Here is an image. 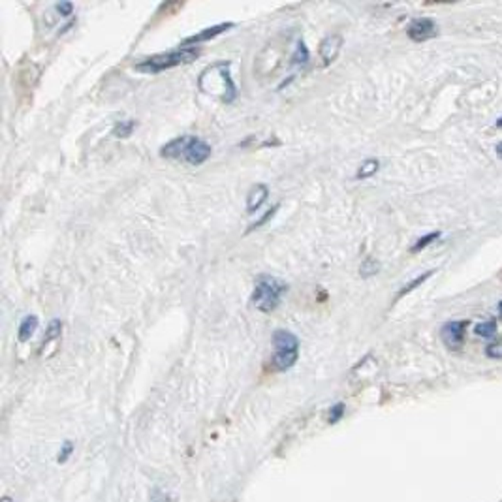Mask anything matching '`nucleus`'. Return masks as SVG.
I'll return each instance as SVG.
<instances>
[{"mask_svg": "<svg viewBox=\"0 0 502 502\" xmlns=\"http://www.w3.org/2000/svg\"><path fill=\"white\" fill-rule=\"evenodd\" d=\"M343 44H345V40H343L340 34H329V36H326V38L322 40L318 47L322 64L324 66L333 64V62L337 60V57L340 55V51H343Z\"/></svg>", "mask_w": 502, "mask_h": 502, "instance_id": "0eeeda50", "label": "nucleus"}, {"mask_svg": "<svg viewBox=\"0 0 502 502\" xmlns=\"http://www.w3.org/2000/svg\"><path fill=\"white\" fill-rule=\"evenodd\" d=\"M70 451H72V444L68 442V444H66V446H64V450H62V451H60V453H59V461H64V459H66V457H68V453H70Z\"/></svg>", "mask_w": 502, "mask_h": 502, "instance_id": "b1692460", "label": "nucleus"}, {"mask_svg": "<svg viewBox=\"0 0 502 502\" xmlns=\"http://www.w3.org/2000/svg\"><path fill=\"white\" fill-rule=\"evenodd\" d=\"M343 414H345V404L337 403L331 408V412H329V424H337L340 417H343Z\"/></svg>", "mask_w": 502, "mask_h": 502, "instance_id": "4be33fe9", "label": "nucleus"}, {"mask_svg": "<svg viewBox=\"0 0 502 502\" xmlns=\"http://www.w3.org/2000/svg\"><path fill=\"white\" fill-rule=\"evenodd\" d=\"M311 59V55H309V49H306L305 42H297V46H295V51L294 55L290 57V64L292 66H305Z\"/></svg>", "mask_w": 502, "mask_h": 502, "instance_id": "4468645a", "label": "nucleus"}, {"mask_svg": "<svg viewBox=\"0 0 502 502\" xmlns=\"http://www.w3.org/2000/svg\"><path fill=\"white\" fill-rule=\"evenodd\" d=\"M277 211H279V205H273L271 209H268V211H266V213H263V215H261L258 220H254L252 224H250V228H248L247 232H252V230L261 228V226H263V224H266V222H268L271 216H275V213H277Z\"/></svg>", "mask_w": 502, "mask_h": 502, "instance_id": "6ab92c4d", "label": "nucleus"}, {"mask_svg": "<svg viewBox=\"0 0 502 502\" xmlns=\"http://www.w3.org/2000/svg\"><path fill=\"white\" fill-rule=\"evenodd\" d=\"M273 367L277 371H288L295 365L300 358V339L292 331L286 329H277L273 333Z\"/></svg>", "mask_w": 502, "mask_h": 502, "instance_id": "39448f33", "label": "nucleus"}, {"mask_svg": "<svg viewBox=\"0 0 502 502\" xmlns=\"http://www.w3.org/2000/svg\"><path fill=\"white\" fill-rule=\"evenodd\" d=\"M496 157L502 158V141L499 145H496Z\"/></svg>", "mask_w": 502, "mask_h": 502, "instance_id": "a878e982", "label": "nucleus"}, {"mask_svg": "<svg viewBox=\"0 0 502 502\" xmlns=\"http://www.w3.org/2000/svg\"><path fill=\"white\" fill-rule=\"evenodd\" d=\"M137 126L134 119H124V121H117L113 126V136L115 137H128L132 136V132Z\"/></svg>", "mask_w": 502, "mask_h": 502, "instance_id": "ddd939ff", "label": "nucleus"}, {"mask_svg": "<svg viewBox=\"0 0 502 502\" xmlns=\"http://www.w3.org/2000/svg\"><path fill=\"white\" fill-rule=\"evenodd\" d=\"M288 292V284L271 275H260L254 282L252 290V305L260 313H273L277 306L281 305L282 295Z\"/></svg>", "mask_w": 502, "mask_h": 502, "instance_id": "20e7f679", "label": "nucleus"}, {"mask_svg": "<svg viewBox=\"0 0 502 502\" xmlns=\"http://www.w3.org/2000/svg\"><path fill=\"white\" fill-rule=\"evenodd\" d=\"M499 313H501V316H502V301L499 303Z\"/></svg>", "mask_w": 502, "mask_h": 502, "instance_id": "cd10ccee", "label": "nucleus"}, {"mask_svg": "<svg viewBox=\"0 0 502 502\" xmlns=\"http://www.w3.org/2000/svg\"><path fill=\"white\" fill-rule=\"evenodd\" d=\"M379 261L376 260H372V258H367L365 261H363V266H361V277H371V275H376L379 273Z\"/></svg>", "mask_w": 502, "mask_h": 502, "instance_id": "aec40b11", "label": "nucleus"}, {"mask_svg": "<svg viewBox=\"0 0 502 502\" xmlns=\"http://www.w3.org/2000/svg\"><path fill=\"white\" fill-rule=\"evenodd\" d=\"M465 329H467V322L465 320H451L446 322L440 329V337L442 343L450 350H459L465 343Z\"/></svg>", "mask_w": 502, "mask_h": 502, "instance_id": "423d86ee", "label": "nucleus"}, {"mask_svg": "<svg viewBox=\"0 0 502 502\" xmlns=\"http://www.w3.org/2000/svg\"><path fill=\"white\" fill-rule=\"evenodd\" d=\"M406 34L412 42H425L437 36V23L431 17H417L408 25Z\"/></svg>", "mask_w": 502, "mask_h": 502, "instance_id": "6e6552de", "label": "nucleus"}, {"mask_svg": "<svg viewBox=\"0 0 502 502\" xmlns=\"http://www.w3.org/2000/svg\"><path fill=\"white\" fill-rule=\"evenodd\" d=\"M268 196H269V189L263 183L254 184L252 189L248 190V194H247V213L248 215L256 213V211H258V209L266 203Z\"/></svg>", "mask_w": 502, "mask_h": 502, "instance_id": "9d476101", "label": "nucleus"}, {"mask_svg": "<svg viewBox=\"0 0 502 502\" xmlns=\"http://www.w3.org/2000/svg\"><path fill=\"white\" fill-rule=\"evenodd\" d=\"M57 12H59L62 17H68V15H72L73 4L72 2H60V4H57Z\"/></svg>", "mask_w": 502, "mask_h": 502, "instance_id": "5701e85b", "label": "nucleus"}, {"mask_svg": "<svg viewBox=\"0 0 502 502\" xmlns=\"http://www.w3.org/2000/svg\"><path fill=\"white\" fill-rule=\"evenodd\" d=\"M153 502H170V501H168L166 496H155V499H153Z\"/></svg>", "mask_w": 502, "mask_h": 502, "instance_id": "393cba45", "label": "nucleus"}, {"mask_svg": "<svg viewBox=\"0 0 502 502\" xmlns=\"http://www.w3.org/2000/svg\"><path fill=\"white\" fill-rule=\"evenodd\" d=\"M230 28H234V23H220V25L209 26V28H203V31H200V33L194 34V36H189V38L183 42V46H198V44H202V42H207V40L220 36L222 33H226Z\"/></svg>", "mask_w": 502, "mask_h": 502, "instance_id": "1a4fd4ad", "label": "nucleus"}, {"mask_svg": "<svg viewBox=\"0 0 502 502\" xmlns=\"http://www.w3.org/2000/svg\"><path fill=\"white\" fill-rule=\"evenodd\" d=\"M438 237H440V232H433V234H427L424 237H419L416 243H414V247H412V252H419V250H424L425 247H429L431 243L437 241Z\"/></svg>", "mask_w": 502, "mask_h": 502, "instance_id": "a211bd4d", "label": "nucleus"}, {"mask_svg": "<svg viewBox=\"0 0 502 502\" xmlns=\"http://www.w3.org/2000/svg\"><path fill=\"white\" fill-rule=\"evenodd\" d=\"M474 333H476L478 337H482V339H493L496 335V322L495 320L480 322V324L474 327Z\"/></svg>", "mask_w": 502, "mask_h": 502, "instance_id": "2eb2a0df", "label": "nucleus"}, {"mask_svg": "<svg viewBox=\"0 0 502 502\" xmlns=\"http://www.w3.org/2000/svg\"><path fill=\"white\" fill-rule=\"evenodd\" d=\"M230 68H232L230 60H220V62H215L205 68L198 79L200 91L218 96L226 104H232L237 96V87H235Z\"/></svg>", "mask_w": 502, "mask_h": 502, "instance_id": "f257e3e1", "label": "nucleus"}, {"mask_svg": "<svg viewBox=\"0 0 502 502\" xmlns=\"http://www.w3.org/2000/svg\"><path fill=\"white\" fill-rule=\"evenodd\" d=\"M60 335H62V322L59 318H55L49 322V327H47L46 335H44V340H42V346L49 345L51 340L59 339Z\"/></svg>", "mask_w": 502, "mask_h": 502, "instance_id": "dca6fc26", "label": "nucleus"}, {"mask_svg": "<svg viewBox=\"0 0 502 502\" xmlns=\"http://www.w3.org/2000/svg\"><path fill=\"white\" fill-rule=\"evenodd\" d=\"M4 502H12V501H10V499H4Z\"/></svg>", "mask_w": 502, "mask_h": 502, "instance_id": "c85d7f7f", "label": "nucleus"}, {"mask_svg": "<svg viewBox=\"0 0 502 502\" xmlns=\"http://www.w3.org/2000/svg\"><path fill=\"white\" fill-rule=\"evenodd\" d=\"M202 49L198 46H183L171 49L168 53H158L153 57L139 60L136 64V70L145 73H158L164 70H171L181 64H190L192 60H196L200 57Z\"/></svg>", "mask_w": 502, "mask_h": 502, "instance_id": "7ed1b4c3", "label": "nucleus"}, {"mask_svg": "<svg viewBox=\"0 0 502 502\" xmlns=\"http://www.w3.org/2000/svg\"><path fill=\"white\" fill-rule=\"evenodd\" d=\"M485 356L491 359H502V340L491 343V345L485 348Z\"/></svg>", "mask_w": 502, "mask_h": 502, "instance_id": "412c9836", "label": "nucleus"}, {"mask_svg": "<svg viewBox=\"0 0 502 502\" xmlns=\"http://www.w3.org/2000/svg\"><path fill=\"white\" fill-rule=\"evenodd\" d=\"M211 145L203 141L202 137L184 134V136L173 137L171 141L160 147V157L170 160H183L190 166H200L211 157Z\"/></svg>", "mask_w": 502, "mask_h": 502, "instance_id": "f03ea898", "label": "nucleus"}, {"mask_svg": "<svg viewBox=\"0 0 502 502\" xmlns=\"http://www.w3.org/2000/svg\"><path fill=\"white\" fill-rule=\"evenodd\" d=\"M496 126H499V128H502V117L496 121Z\"/></svg>", "mask_w": 502, "mask_h": 502, "instance_id": "bb28decb", "label": "nucleus"}, {"mask_svg": "<svg viewBox=\"0 0 502 502\" xmlns=\"http://www.w3.org/2000/svg\"><path fill=\"white\" fill-rule=\"evenodd\" d=\"M380 170V162L376 160V158H369V160H365V162L361 164L358 168V171H356V179H369V177H372L376 171Z\"/></svg>", "mask_w": 502, "mask_h": 502, "instance_id": "f8f14e48", "label": "nucleus"}, {"mask_svg": "<svg viewBox=\"0 0 502 502\" xmlns=\"http://www.w3.org/2000/svg\"><path fill=\"white\" fill-rule=\"evenodd\" d=\"M36 329H38V316L28 314V316H25V318L21 320L19 331H17V339H19L21 343H26V340L33 337Z\"/></svg>", "mask_w": 502, "mask_h": 502, "instance_id": "9b49d317", "label": "nucleus"}, {"mask_svg": "<svg viewBox=\"0 0 502 502\" xmlns=\"http://www.w3.org/2000/svg\"><path fill=\"white\" fill-rule=\"evenodd\" d=\"M433 275H435V269H431V271H427V273H424V275H419V277H416L414 281L408 282V284H406V286H404V288H401V292H399L397 300H399V297H403V295L410 294L412 290H416V288L419 286V284H424V282L427 281V279H431Z\"/></svg>", "mask_w": 502, "mask_h": 502, "instance_id": "f3484780", "label": "nucleus"}]
</instances>
